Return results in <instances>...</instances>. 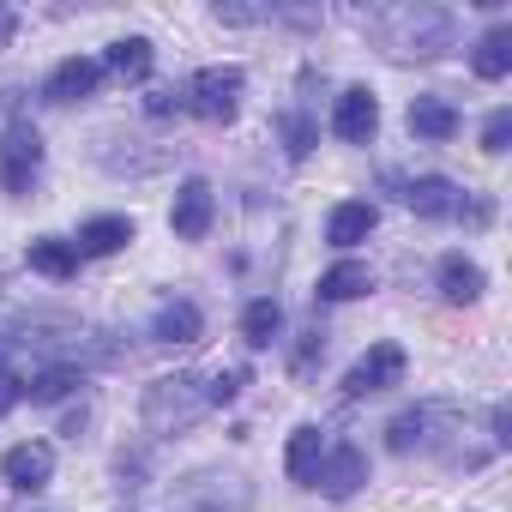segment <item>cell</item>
I'll list each match as a JSON object with an SVG mask.
<instances>
[{
	"label": "cell",
	"mask_w": 512,
	"mask_h": 512,
	"mask_svg": "<svg viewBox=\"0 0 512 512\" xmlns=\"http://www.w3.org/2000/svg\"><path fill=\"white\" fill-rule=\"evenodd\" d=\"M368 37L392 55V61H434L440 49H452V19L440 7H374L368 13Z\"/></svg>",
	"instance_id": "cell-1"
},
{
	"label": "cell",
	"mask_w": 512,
	"mask_h": 512,
	"mask_svg": "<svg viewBox=\"0 0 512 512\" xmlns=\"http://www.w3.org/2000/svg\"><path fill=\"white\" fill-rule=\"evenodd\" d=\"M205 410H211V398H205V386L193 374H163V380L145 386V428L151 434H181Z\"/></svg>",
	"instance_id": "cell-2"
},
{
	"label": "cell",
	"mask_w": 512,
	"mask_h": 512,
	"mask_svg": "<svg viewBox=\"0 0 512 512\" xmlns=\"http://www.w3.org/2000/svg\"><path fill=\"white\" fill-rule=\"evenodd\" d=\"M163 512H253V488L235 470H193L169 488Z\"/></svg>",
	"instance_id": "cell-3"
},
{
	"label": "cell",
	"mask_w": 512,
	"mask_h": 512,
	"mask_svg": "<svg viewBox=\"0 0 512 512\" xmlns=\"http://www.w3.org/2000/svg\"><path fill=\"white\" fill-rule=\"evenodd\" d=\"M241 67H205V73H193V85H187V109L199 115V121H211V127H223V121H235V109H241Z\"/></svg>",
	"instance_id": "cell-4"
},
{
	"label": "cell",
	"mask_w": 512,
	"mask_h": 512,
	"mask_svg": "<svg viewBox=\"0 0 512 512\" xmlns=\"http://www.w3.org/2000/svg\"><path fill=\"white\" fill-rule=\"evenodd\" d=\"M37 169H43V139H37V127L13 121L7 139H0V187H7L13 199H25L31 181H37Z\"/></svg>",
	"instance_id": "cell-5"
},
{
	"label": "cell",
	"mask_w": 512,
	"mask_h": 512,
	"mask_svg": "<svg viewBox=\"0 0 512 512\" xmlns=\"http://www.w3.org/2000/svg\"><path fill=\"white\" fill-rule=\"evenodd\" d=\"M211 217H217V199H211V181H199V175H187V181H181V193H175V211H169V229H175L181 241H205V235H211Z\"/></svg>",
	"instance_id": "cell-6"
},
{
	"label": "cell",
	"mask_w": 512,
	"mask_h": 512,
	"mask_svg": "<svg viewBox=\"0 0 512 512\" xmlns=\"http://www.w3.org/2000/svg\"><path fill=\"white\" fill-rule=\"evenodd\" d=\"M404 380V350L398 344H374L350 374H344V398H368V392H386Z\"/></svg>",
	"instance_id": "cell-7"
},
{
	"label": "cell",
	"mask_w": 512,
	"mask_h": 512,
	"mask_svg": "<svg viewBox=\"0 0 512 512\" xmlns=\"http://www.w3.org/2000/svg\"><path fill=\"white\" fill-rule=\"evenodd\" d=\"M362 482H368V458H362V446H332V452L320 458V470H314L308 488H320V494H332V500H350Z\"/></svg>",
	"instance_id": "cell-8"
},
{
	"label": "cell",
	"mask_w": 512,
	"mask_h": 512,
	"mask_svg": "<svg viewBox=\"0 0 512 512\" xmlns=\"http://www.w3.org/2000/svg\"><path fill=\"white\" fill-rule=\"evenodd\" d=\"M374 127H380V103H374V91L350 85V91L332 103V133H338L344 145H368V139H374Z\"/></svg>",
	"instance_id": "cell-9"
},
{
	"label": "cell",
	"mask_w": 512,
	"mask_h": 512,
	"mask_svg": "<svg viewBox=\"0 0 512 512\" xmlns=\"http://www.w3.org/2000/svg\"><path fill=\"white\" fill-rule=\"evenodd\" d=\"M0 476H7L13 488H25V494H37V488H49V476H55V452H49L43 440H19L7 458H0Z\"/></svg>",
	"instance_id": "cell-10"
},
{
	"label": "cell",
	"mask_w": 512,
	"mask_h": 512,
	"mask_svg": "<svg viewBox=\"0 0 512 512\" xmlns=\"http://www.w3.org/2000/svg\"><path fill=\"white\" fill-rule=\"evenodd\" d=\"M97 79H103V67H97V61H85V55H67V61L49 73L43 97H49V103H85V97L97 91Z\"/></svg>",
	"instance_id": "cell-11"
},
{
	"label": "cell",
	"mask_w": 512,
	"mask_h": 512,
	"mask_svg": "<svg viewBox=\"0 0 512 512\" xmlns=\"http://www.w3.org/2000/svg\"><path fill=\"white\" fill-rule=\"evenodd\" d=\"M452 410L446 404H416V410H398L392 422H386V446L392 452H416V446H428V428L434 422H446Z\"/></svg>",
	"instance_id": "cell-12"
},
{
	"label": "cell",
	"mask_w": 512,
	"mask_h": 512,
	"mask_svg": "<svg viewBox=\"0 0 512 512\" xmlns=\"http://www.w3.org/2000/svg\"><path fill=\"white\" fill-rule=\"evenodd\" d=\"M374 223H380V211H374L368 199H344V205H332V217H326V241H332V247H356V241L374 235Z\"/></svg>",
	"instance_id": "cell-13"
},
{
	"label": "cell",
	"mask_w": 512,
	"mask_h": 512,
	"mask_svg": "<svg viewBox=\"0 0 512 512\" xmlns=\"http://www.w3.org/2000/svg\"><path fill=\"white\" fill-rule=\"evenodd\" d=\"M410 133L428 139V145H446V139L458 133V109H452L446 97H416V103H410Z\"/></svg>",
	"instance_id": "cell-14"
},
{
	"label": "cell",
	"mask_w": 512,
	"mask_h": 512,
	"mask_svg": "<svg viewBox=\"0 0 512 512\" xmlns=\"http://www.w3.org/2000/svg\"><path fill=\"white\" fill-rule=\"evenodd\" d=\"M199 332H205V314L193 302H163L157 320H151V338L157 344H199Z\"/></svg>",
	"instance_id": "cell-15"
},
{
	"label": "cell",
	"mask_w": 512,
	"mask_h": 512,
	"mask_svg": "<svg viewBox=\"0 0 512 512\" xmlns=\"http://www.w3.org/2000/svg\"><path fill=\"white\" fill-rule=\"evenodd\" d=\"M25 260H31V272H43V278L67 284V278L79 272V247H73V241H61V235H37Z\"/></svg>",
	"instance_id": "cell-16"
},
{
	"label": "cell",
	"mask_w": 512,
	"mask_h": 512,
	"mask_svg": "<svg viewBox=\"0 0 512 512\" xmlns=\"http://www.w3.org/2000/svg\"><path fill=\"white\" fill-rule=\"evenodd\" d=\"M404 205H410L416 217H446V211H458V187H452L446 175H416V181L404 187Z\"/></svg>",
	"instance_id": "cell-17"
},
{
	"label": "cell",
	"mask_w": 512,
	"mask_h": 512,
	"mask_svg": "<svg viewBox=\"0 0 512 512\" xmlns=\"http://www.w3.org/2000/svg\"><path fill=\"white\" fill-rule=\"evenodd\" d=\"M374 290V272L362 260H338L332 272H320V302H356Z\"/></svg>",
	"instance_id": "cell-18"
},
{
	"label": "cell",
	"mask_w": 512,
	"mask_h": 512,
	"mask_svg": "<svg viewBox=\"0 0 512 512\" xmlns=\"http://www.w3.org/2000/svg\"><path fill=\"white\" fill-rule=\"evenodd\" d=\"M440 296L446 302H476L482 296V266L464 260V253H446L440 260Z\"/></svg>",
	"instance_id": "cell-19"
},
{
	"label": "cell",
	"mask_w": 512,
	"mask_h": 512,
	"mask_svg": "<svg viewBox=\"0 0 512 512\" xmlns=\"http://www.w3.org/2000/svg\"><path fill=\"white\" fill-rule=\"evenodd\" d=\"M127 241H133V217H91L79 229V253H91V260H103V253H115Z\"/></svg>",
	"instance_id": "cell-20"
},
{
	"label": "cell",
	"mask_w": 512,
	"mask_h": 512,
	"mask_svg": "<svg viewBox=\"0 0 512 512\" xmlns=\"http://www.w3.org/2000/svg\"><path fill=\"white\" fill-rule=\"evenodd\" d=\"M470 67H476V79H506V73H512V25H494V31L476 43Z\"/></svg>",
	"instance_id": "cell-21"
},
{
	"label": "cell",
	"mask_w": 512,
	"mask_h": 512,
	"mask_svg": "<svg viewBox=\"0 0 512 512\" xmlns=\"http://www.w3.org/2000/svg\"><path fill=\"white\" fill-rule=\"evenodd\" d=\"M320 458H326V440H320V428H296L290 434V452H284V470H290V482H314V470H320Z\"/></svg>",
	"instance_id": "cell-22"
},
{
	"label": "cell",
	"mask_w": 512,
	"mask_h": 512,
	"mask_svg": "<svg viewBox=\"0 0 512 512\" xmlns=\"http://www.w3.org/2000/svg\"><path fill=\"white\" fill-rule=\"evenodd\" d=\"M278 326H284V308H278L272 296H260V302H247V314H241V338H247L253 350H266V344L278 338Z\"/></svg>",
	"instance_id": "cell-23"
},
{
	"label": "cell",
	"mask_w": 512,
	"mask_h": 512,
	"mask_svg": "<svg viewBox=\"0 0 512 512\" xmlns=\"http://www.w3.org/2000/svg\"><path fill=\"white\" fill-rule=\"evenodd\" d=\"M151 61H157V55H151L145 37H121V43H109V73H115V79H145Z\"/></svg>",
	"instance_id": "cell-24"
},
{
	"label": "cell",
	"mask_w": 512,
	"mask_h": 512,
	"mask_svg": "<svg viewBox=\"0 0 512 512\" xmlns=\"http://www.w3.org/2000/svg\"><path fill=\"white\" fill-rule=\"evenodd\" d=\"M79 386V374L67 368V362H49V368H37L31 380H25V392H31V404H55V398H67Z\"/></svg>",
	"instance_id": "cell-25"
},
{
	"label": "cell",
	"mask_w": 512,
	"mask_h": 512,
	"mask_svg": "<svg viewBox=\"0 0 512 512\" xmlns=\"http://www.w3.org/2000/svg\"><path fill=\"white\" fill-rule=\"evenodd\" d=\"M278 127H284V151H290V157H296V163H302V157H308V151H314V139H320V127H314V121H308V115H284V121H278Z\"/></svg>",
	"instance_id": "cell-26"
},
{
	"label": "cell",
	"mask_w": 512,
	"mask_h": 512,
	"mask_svg": "<svg viewBox=\"0 0 512 512\" xmlns=\"http://www.w3.org/2000/svg\"><path fill=\"white\" fill-rule=\"evenodd\" d=\"M506 139H512V109H494V115H488V127H482V151H488V157H500V151H506Z\"/></svg>",
	"instance_id": "cell-27"
},
{
	"label": "cell",
	"mask_w": 512,
	"mask_h": 512,
	"mask_svg": "<svg viewBox=\"0 0 512 512\" xmlns=\"http://www.w3.org/2000/svg\"><path fill=\"white\" fill-rule=\"evenodd\" d=\"M241 386H247V368H223V374H211L205 398H211V404H229V398H235Z\"/></svg>",
	"instance_id": "cell-28"
},
{
	"label": "cell",
	"mask_w": 512,
	"mask_h": 512,
	"mask_svg": "<svg viewBox=\"0 0 512 512\" xmlns=\"http://www.w3.org/2000/svg\"><path fill=\"white\" fill-rule=\"evenodd\" d=\"M314 356H326V332H308V338L296 344V356H290V368H296V374H308V368H314Z\"/></svg>",
	"instance_id": "cell-29"
},
{
	"label": "cell",
	"mask_w": 512,
	"mask_h": 512,
	"mask_svg": "<svg viewBox=\"0 0 512 512\" xmlns=\"http://www.w3.org/2000/svg\"><path fill=\"white\" fill-rule=\"evenodd\" d=\"M217 19L223 25H260V19H272L266 7H217Z\"/></svg>",
	"instance_id": "cell-30"
},
{
	"label": "cell",
	"mask_w": 512,
	"mask_h": 512,
	"mask_svg": "<svg viewBox=\"0 0 512 512\" xmlns=\"http://www.w3.org/2000/svg\"><path fill=\"white\" fill-rule=\"evenodd\" d=\"M19 398H25V380H19V374H7V368H0V416H7V410H13Z\"/></svg>",
	"instance_id": "cell-31"
},
{
	"label": "cell",
	"mask_w": 512,
	"mask_h": 512,
	"mask_svg": "<svg viewBox=\"0 0 512 512\" xmlns=\"http://www.w3.org/2000/svg\"><path fill=\"white\" fill-rule=\"evenodd\" d=\"M175 109H181V97H175V91H151V97H145V115H157V121H163V115H175Z\"/></svg>",
	"instance_id": "cell-32"
},
{
	"label": "cell",
	"mask_w": 512,
	"mask_h": 512,
	"mask_svg": "<svg viewBox=\"0 0 512 512\" xmlns=\"http://www.w3.org/2000/svg\"><path fill=\"white\" fill-rule=\"evenodd\" d=\"M13 31H19V13H7V7H0V43H7Z\"/></svg>",
	"instance_id": "cell-33"
}]
</instances>
